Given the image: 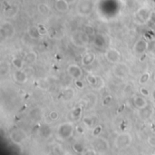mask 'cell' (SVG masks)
<instances>
[{
    "label": "cell",
    "instance_id": "obj_1",
    "mask_svg": "<svg viewBox=\"0 0 155 155\" xmlns=\"http://www.w3.org/2000/svg\"><path fill=\"white\" fill-rule=\"evenodd\" d=\"M74 128L71 122H63L57 128V134L63 140L71 138L73 134Z\"/></svg>",
    "mask_w": 155,
    "mask_h": 155
},
{
    "label": "cell",
    "instance_id": "obj_2",
    "mask_svg": "<svg viewBox=\"0 0 155 155\" xmlns=\"http://www.w3.org/2000/svg\"><path fill=\"white\" fill-rule=\"evenodd\" d=\"M72 40L75 45L84 47L89 44V35H87L84 31H77L73 34Z\"/></svg>",
    "mask_w": 155,
    "mask_h": 155
},
{
    "label": "cell",
    "instance_id": "obj_3",
    "mask_svg": "<svg viewBox=\"0 0 155 155\" xmlns=\"http://www.w3.org/2000/svg\"><path fill=\"white\" fill-rule=\"evenodd\" d=\"M132 142V136L129 133H122L116 137L115 146L119 149H124L128 147Z\"/></svg>",
    "mask_w": 155,
    "mask_h": 155
},
{
    "label": "cell",
    "instance_id": "obj_4",
    "mask_svg": "<svg viewBox=\"0 0 155 155\" xmlns=\"http://www.w3.org/2000/svg\"><path fill=\"white\" fill-rule=\"evenodd\" d=\"M10 139L14 143L20 144L26 139V133L21 129H15L10 132Z\"/></svg>",
    "mask_w": 155,
    "mask_h": 155
},
{
    "label": "cell",
    "instance_id": "obj_5",
    "mask_svg": "<svg viewBox=\"0 0 155 155\" xmlns=\"http://www.w3.org/2000/svg\"><path fill=\"white\" fill-rule=\"evenodd\" d=\"M128 73H129V68H128V66L125 63H115V66L114 67V73L117 78L119 79L124 78L126 77Z\"/></svg>",
    "mask_w": 155,
    "mask_h": 155
},
{
    "label": "cell",
    "instance_id": "obj_6",
    "mask_svg": "<svg viewBox=\"0 0 155 155\" xmlns=\"http://www.w3.org/2000/svg\"><path fill=\"white\" fill-rule=\"evenodd\" d=\"M105 58L106 60H107V62L115 65V63L120 62L121 54L118 50L114 49V48H110V49H108L105 52Z\"/></svg>",
    "mask_w": 155,
    "mask_h": 155
},
{
    "label": "cell",
    "instance_id": "obj_7",
    "mask_svg": "<svg viewBox=\"0 0 155 155\" xmlns=\"http://www.w3.org/2000/svg\"><path fill=\"white\" fill-rule=\"evenodd\" d=\"M15 30L12 24L6 22L1 25L0 34H1V36L4 37V38H10V37H12L15 35Z\"/></svg>",
    "mask_w": 155,
    "mask_h": 155
},
{
    "label": "cell",
    "instance_id": "obj_8",
    "mask_svg": "<svg viewBox=\"0 0 155 155\" xmlns=\"http://www.w3.org/2000/svg\"><path fill=\"white\" fill-rule=\"evenodd\" d=\"M151 15L152 13L150 12V10L148 8L142 7V8H140L136 12L135 17H136V19L140 23H146L150 20V18H151Z\"/></svg>",
    "mask_w": 155,
    "mask_h": 155
},
{
    "label": "cell",
    "instance_id": "obj_9",
    "mask_svg": "<svg viewBox=\"0 0 155 155\" xmlns=\"http://www.w3.org/2000/svg\"><path fill=\"white\" fill-rule=\"evenodd\" d=\"M68 74L70 75L73 79H81L83 76V71L81 67L77 65H70L67 68Z\"/></svg>",
    "mask_w": 155,
    "mask_h": 155
},
{
    "label": "cell",
    "instance_id": "obj_10",
    "mask_svg": "<svg viewBox=\"0 0 155 155\" xmlns=\"http://www.w3.org/2000/svg\"><path fill=\"white\" fill-rule=\"evenodd\" d=\"M148 47H149L148 42L141 39L135 43L134 46H133V50L138 55H143L146 52V50H148Z\"/></svg>",
    "mask_w": 155,
    "mask_h": 155
},
{
    "label": "cell",
    "instance_id": "obj_11",
    "mask_svg": "<svg viewBox=\"0 0 155 155\" xmlns=\"http://www.w3.org/2000/svg\"><path fill=\"white\" fill-rule=\"evenodd\" d=\"M14 80L19 84H25L28 79V75L25 72L22 70H17L13 74Z\"/></svg>",
    "mask_w": 155,
    "mask_h": 155
},
{
    "label": "cell",
    "instance_id": "obj_12",
    "mask_svg": "<svg viewBox=\"0 0 155 155\" xmlns=\"http://www.w3.org/2000/svg\"><path fill=\"white\" fill-rule=\"evenodd\" d=\"M152 109L151 106H145L142 109H139V117L142 120H148L152 114Z\"/></svg>",
    "mask_w": 155,
    "mask_h": 155
},
{
    "label": "cell",
    "instance_id": "obj_13",
    "mask_svg": "<svg viewBox=\"0 0 155 155\" xmlns=\"http://www.w3.org/2000/svg\"><path fill=\"white\" fill-rule=\"evenodd\" d=\"M95 54L93 52H87L84 55L83 58H82V63L84 65H90L94 62L95 60Z\"/></svg>",
    "mask_w": 155,
    "mask_h": 155
},
{
    "label": "cell",
    "instance_id": "obj_14",
    "mask_svg": "<svg viewBox=\"0 0 155 155\" xmlns=\"http://www.w3.org/2000/svg\"><path fill=\"white\" fill-rule=\"evenodd\" d=\"M133 104H134L135 107L139 110V109H142L143 107L147 106V101L145 99L144 96H135L133 98Z\"/></svg>",
    "mask_w": 155,
    "mask_h": 155
},
{
    "label": "cell",
    "instance_id": "obj_15",
    "mask_svg": "<svg viewBox=\"0 0 155 155\" xmlns=\"http://www.w3.org/2000/svg\"><path fill=\"white\" fill-rule=\"evenodd\" d=\"M74 94H75V92L72 87H67L63 91L62 98L65 102H70L74 97Z\"/></svg>",
    "mask_w": 155,
    "mask_h": 155
},
{
    "label": "cell",
    "instance_id": "obj_16",
    "mask_svg": "<svg viewBox=\"0 0 155 155\" xmlns=\"http://www.w3.org/2000/svg\"><path fill=\"white\" fill-rule=\"evenodd\" d=\"M69 8V3L65 0H56L55 2V9L58 12L65 13Z\"/></svg>",
    "mask_w": 155,
    "mask_h": 155
},
{
    "label": "cell",
    "instance_id": "obj_17",
    "mask_svg": "<svg viewBox=\"0 0 155 155\" xmlns=\"http://www.w3.org/2000/svg\"><path fill=\"white\" fill-rule=\"evenodd\" d=\"M78 10L79 13H81V15H88L91 12V10H92V5L86 1L83 2L81 4H79Z\"/></svg>",
    "mask_w": 155,
    "mask_h": 155
},
{
    "label": "cell",
    "instance_id": "obj_18",
    "mask_svg": "<svg viewBox=\"0 0 155 155\" xmlns=\"http://www.w3.org/2000/svg\"><path fill=\"white\" fill-rule=\"evenodd\" d=\"M27 33H28V35L31 37L32 39H39L42 35V34L39 31L38 26H30V27L28 28Z\"/></svg>",
    "mask_w": 155,
    "mask_h": 155
},
{
    "label": "cell",
    "instance_id": "obj_19",
    "mask_svg": "<svg viewBox=\"0 0 155 155\" xmlns=\"http://www.w3.org/2000/svg\"><path fill=\"white\" fill-rule=\"evenodd\" d=\"M37 60V54L35 52H30L27 55H25V63L26 65H33V63H35V61Z\"/></svg>",
    "mask_w": 155,
    "mask_h": 155
},
{
    "label": "cell",
    "instance_id": "obj_20",
    "mask_svg": "<svg viewBox=\"0 0 155 155\" xmlns=\"http://www.w3.org/2000/svg\"><path fill=\"white\" fill-rule=\"evenodd\" d=\"M94 44L97 48H102L105 45V39L104 35H95L94 36Z\"/></svg>",
    "mask_w": 155,
    "mask_h": 155
},
{
    "label": "cell",
    "instance_id": "obj_21",
    "mask_svg": "<svg viewBox=\"0 0 155 155\" xmlns=\"http://www.w3.org/2000/svg\"><path fill=\"white\" fill-rule=\"evenodd\" d=\"M41 115H42V113H41V110L39 108L32 109L30 111V114H29L30 118L34 121H39L41 119Z\"/></svg>",
    "mask_w": 155,
    "mask_h": 155
},
{
    "label": "cell",
    "instance_id": "obj_22",
    "mask_svg": "<svg viewBox=\"0 0 155 155\" xmlns=\"http://www.w3.org/2000/svg\"><path fill=\"white\" fill-rule=\"evenodd\" d=\"M12 65L17 68V70H21L24 66V61L20 57H14L12 60Z\"/></svg>",
    "mask_w": 155,
    "mask_h": 155
},
{
    "label": "cell",
    "instance_id": "obj_23",
    "mask_svg": "<svg viewBox=\"0 0 155 155\" xmlns=\"http://www.w3.org/2000/svg\"><path fill=\"white\" fill-rule=\"evenodd\" d=\"M38 11L42 15H48L50 12V8L46 4H40L38 6Z\"/></svg>",
    "mask_w": 155,
    "mask_h": 155
},
{
    "label": "cell",
    "instance_id": "obj_24",
    "mask_svg": "<svg viewBox=\"0 0 155 155\" xmlns=\"http://www.w3.org/2000/svg\"><path fill=\"white\" fill-rule=\"evenodd\" d=\"M40 132H41V134L44 136L45 138H48L50 136V134L52 133V131L50 129V127L49 126H47V125H44L42 128H41V130H40Z\"/></svg>",
    "mask_w": 155,
    "mask_h": 155
},
{
    "label": "cell",
    "instance_id": "obj_25",
    "mask_svg": "<svg viewBox=\"0 0 155 155\" xmlns=\"http://www.w3.org/2000/svg\"><path fill=\"white\" fill-rule=\"evenodd\" d=\"M84 32L89 36H94L95 35V30L93 26L91 25H85L84 28Z\"/></svg>",
    "mask_w": 155,
    "mask_h": 155
},
{
    "label": "cell",
    "instance_id": "obj_26",
    "mask_svg": "<svg viewBox=\"0 0 155 155\" xmlns=\"http://www.w3.org/2000/svg\"><path fill=\"white\" fill-rule=\"evenodd\" d=\"M149 79H150V73L146 72L141 75L140 79H139V83H140V84H145L146 83H148Z\"/></svg>",
    "mask_w": 155,
    "mask_h": 155
},
{
    "label": "cell",
    "instance_id": "obj_27",
    "mask_svg": "<svg viewBox=\"0 0 155 155\" xmlns=\"http://www.w3.org/2000/svg\"><path fill=\"white\" fill-rule=\"evenodd\" d=\"M73 152L76 153H82L84 152V146L82 143L76 142L73 145Z\"/></svg>",
    "mask_w": 155,
    "mask_h": 155
},
{
    "label": "cell",
    "instance_id": "obj_28",
    "mask_svg": "<svg viewBox=\"0 0 155 155\" xmlns=\"http://www.w3.org/2000/svg\"><path fill=\"white\" fill-rule=\"evenodd\" d=\"M86 80L91 85H97L98 79L96 78L94 74H88V75H86Z\"/></svg>",
    "mask_w": 155,
    "mask_h": 155
},
{
    "label": "cell",
    "instance_id": "obj_29",
    "mask_svg": "<svg viewBox=\"0 0 155 155\" xmlns=\"http://www.w3.org/2000/svg\"><path fill=\"white\" fill-rule=\"evenodd\" d=\"M81 114H82V108L81 107H74L72 111L71 115L73 117V118L77 119L78 117L81 115Z\"/></svg>",
    "mask_w": 155,
    "mask_h": 155
},
{
    "label": "cell",
    "instance_id": "obj_30",
    "mask_svg": "<svg viewBox=\"0 0 155 155\" xmlns=\"http://www.w3.org/2000/svg\"><path fill=\"white\" fill-rule=\"evenodd\" d=\"M83 122L86 126L91 127L94 124V119H93V117H91V116H86L83 119Z\"/></svg>",
    "mask_w": 155,
    "mask_h": 155
},
{
    "label": "cell",
    "instance_id": "obj_31",
    "mask_svg": "<svg viewBox=\"0 0 155 155\" xmlns=\"http://www.w3.org/2000/svg\"><path fill=\"white\" fill-rule=\"evenodd\" d=\"M48 117H49V119L51 121H56L58 118H59V114H58L56 111H52L49 113Z\"/></svg>",
    "mask_w": 155,
    "mask_h": 155
},
{
    "label": "cell",
    "instance_id": "obj_32",
    "mask_svg": "<svg viewBox=\"0 0 155 155\" xmlns=\"http://www.w3.org/2000/svg\"><path fill=\"white\" fill-rule=\"evenodd\" d=\"M8 71H9V68L7 65H2L1 67H0V74H1L2 76L8 73Z\"/></svg>",
    "mask_w": 155,
    "mask_h": 155
},
{
    "label": "cell",
    "instance_id": "obj_33",
    "mask_svg": "<svg viewBox=\"0 0 155 155\" xmlns=\"http://www.w3.org/2000/svg\"><path fill=\"white\" fill-rule=\"evenodd\" d=\"M102 130H103V127L101 125H97L96 127H94V130L93 131V135L94 136H99L100 133L102 132Z\"/></svg>",
    "mask_w": 155,
    "mask_h": 155
},
{
    "label": "cell",
    "instance_id": "obj_34",
    "mask_svg": "<svg viewBox=\"0 0 155 155\" xmlns=\"http://www.w3.org/2000/svg\"><path fill=\"white\" fill-rule=\"evenodd\" d=\"M148 50L151 52V54H152V55H155V40L152 41L151 44H149Z\"/></svg>",
    "mask_w": 155,
    "mask_h": 155
},
{
    "label": "cell",
    "instance_id": "obj_35",
    "mask_svg": "<svg viewBox=\"0 0 155 155\" xmlns=\"http://www.w3.org/2000/svg\"><path fill=\"white\" fill-rule=\"evenodd\" d=\"M74 84H75V86L79 89H84V84L83 83V81L81 79H76L75 81H74Z\"/></svg>",
    "mask_w": 155,
    "mask_h": 155
},
{
    "label": "cell",
    "instance_id": "obj_36",
    "mask_svg": "<svg viewBox=\"0 0 155 155\" xmlns=\"http://www.w3.org/2000/svg\"><path fill=\"white\" fill-rule=\"evenodd\" d=\"M140 94L144 96V97H148V96L150 95V92H149V90L145 87H142L140 89Z\"/></svg>",
    "mask_w": 155,
    "mask_h": 155
},
{
    "label": "cell",
    "instance_id": "obj_37",
    "mask_svg": "<svg viewBox=\"0 0 155 155\" xmlns=\"http://www.w3.org/2000/svg\"><path fill=\"white\" fill-rule=\"evenodd\" d=\"M148 142L151 146L155 147V137H150L148 139Z\"/></svg>",
    "mask_w": 155,
    "mask_h": 155
},
{
    "label": "cell",
    "instance_id": "obj_38",
    "mask_svg": "<svg viewBox=\"0 0 155 155\" xmlns=\"http://www.w3.org/2000/svg\"><path fill=\"white\" fill-rule=\"evenodd\" d=\"M112 101V96H106V98H104V102H103V104H104V105H107V104H109V103Z\"/></svg>",
    "mask_w": 155,
    "mask_h": 155
},
{
    "label": "cell",
    "instance_id": "obj_39",
    "mask_svg": "<svg viewBox=\"0 0 155 155\" xmlns=\"http://www.w3.org/2000/svg\"><path fill=\"white\" fill-rule=\"evenodd\" d=\"M38 28H39V31H40V33L43 35V34H45V32H46V29H45V27L44 25H38Z\"/></svg>",
    "mask_w": 155,
    "mask_h": 155
},
{
    "label": "cell",
    "instance_id": "obj_40",
    "mask_svg": "<svg viewBox=\"0 0 155 155\" xmlns=\"http://www.w3.org/2000/svg\"><path fill=\"white\" fill-rule=\"evenodd\" d=\"M85 154H92V155H94V154H96V152L94 151V150H87L86 152H85Z\"/></svg>",
    "mask_w": 155,
    "mask_h": 155
},
{
    "label": "cell",
    "instance_id": "obj_41",
    "mask_svg": "<svg viewBox=\"0 0 155 155\" xmlns=\"http://www.w3.org/2000/svg\"><path fill=\"white\" fill-rule=\"evenodd\" d=\"M150 20H151L153 24H155V12H152V13L151 18H150Z\"/></svg>",
    "mask_w": 155,
    "mask_h": 155
},
{
    "label": "cell",
    "instance_id": "obj_42",
    "mask_svg": "<svg viewBox=\"0 0 155 155\" xmlns=\"http://www.w3.org/2000/svg\"><path fill=\"white\" fill-rule=\"evenodd\" d=\"M76 131L79 132V133H83L84 131V129H83V127H81V126H77L76 127Z\"/></svg>",
    "mask_w": 155,
    "mask_h": 155
},
{
    "label": "cell",
    "instance_id": "obj_43",
    "mask_svg": "<svg viewBox=\"0 0 155 155\" xmlns=\"http://www.w3.org/2000/svg\"><path fill=\"white\" fill-rule=\"evenodd\" d=\"M66 2H68L69 4H73V3H74L75 2V0H65Z\"/></svg>",
    "mask_w": 155,
    "mask_h": 155
},
{
    "label": "cell",
    "instance_id": "obj_44",
    "mask_svg": "<svg viewBox=\"0 0 155 155\" xmlns=\"http://www.w3.org/2000/svg\"><path fill=\"white\" fill-rule=\"evenodd\" d=\"M152 98L155 100V89L153 90V92H152Z\"/></svg>",
    "mask_w": 155,
    "mask_h": 155
},
{
    "label": "cell",
    "instance_id": "obj_45",
    "mask_svg": "<svg viewBox=\"0 0 155 155\" xmlns=\"http://www.w3.org/2000/svg\"><path fill=\"white\" fill-rule=\"evenodd\" d=\"M154 80H155V73H154Z\"/></svg>",
    "mask_w": 155,
    "mask_h": 155
},
{
    "label": "cell",
    "instance_id": "obj_46",
    "mask_svg": "<svg viewBox=\"0 0 155 155\" xmlns=\"http://www.w3.org/2000/svg\"><path fill=\"white\" fill-rule=\"evenodd\" d=\"M154 154H155V152H154Z\"/></svg>",
    "mask_w": 155,
    "mask_h": 155
}]
</instances>
